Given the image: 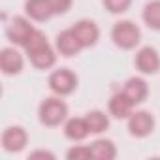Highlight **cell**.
I'll return each mask as SVG.
<instances>
[{"mask_svg": "<svg viewBox=\"0 0 160 160\" xmlns=\"http://www.w3.org/2000/svg\"><path fill=\"white\" fill-rule=\"evenodd\" d=\"M25 53L30 60V64L38 70H49L55 66L57 62V51L51 47V43L47 42V36L42 30H34V34L28 38V42L25 43Z\"/></svg>", "mask_w": 160, "mask_h": 160, "instance_id": "1", "label": "cell"}, {"mask_svg": "<svg viewBox=\"0 0 160 160\" xmlns=\"http://www.w3.org/2000/svg\"><path fill=\"white\" fill-rule=\"evenodd\" d=\"M38 119L43 126H49V128H55V126H60L62 122H66L68 106L62 100V96L55 94V96L45 98L38 108Z\"/></svg>", "mask_w": 160, "mask_h": 160, "instance_id": "2", "label": "cell"}, {"mask_svg": "<svg viewBox=\"0 0 160 160\" xmlns=\"http://www.w3.org/2000/svg\"><path fill=\"white\" fill-rule=\"evenodd\" d=\"M111 40H113V43L119 49L130 51V49H134L139 43L141 30H139V27L134 21L122 19V21H117L113 25V28H111Z\"/></svg>", "mask_w": 160, "mask_h": 160, "instance_id": "3", "label": "cell"}, {"mask_svg": "<svg viewBox=\"0 0 160 160\" xmlns=\"http://www.w3.org/2000/svg\"><path fill=\"white\" fill-rule=\"evenodd\" d=\"M77 83H79V79H77V75L70 68H58V70H55L49 75V81H47L51 92L57 94V96H70L77 89Z\"/></svg>", "mask_w": 160, "mask_h": 160, "instance_id": "4", "label": "cell"}, {"mask_svg": "<svg viewBox=\"0 0 160 160\" xmlns=\"http://www.w3.org/2000/svg\"><path fill=\"white\" fill-rule=\"evenodd\" d=\"M126 122H128V132H130V136H134V138H147V136H151L152 130H154V117H152V113L147 111V109L134 111V113L126 119Z\"/></svg>", "mask_w": 160, "mask_h": 160, "instance_id": "5", "label": "cell"}, {"mask_svg": "<svg viewBox=\"0 0 160 160\" xmlns=\"http://www.w3.org/2000/svg\"><path fill=\"white\" fill-rule=\"evenodd\" d=\"M134 64L136 70L143 75H154L160 72V55L154 47L145 45L141 49H138L136 57H134Z\"/></svg>", "mask_w": 160, "mask_h": 160, "instance_id": "6", "label": "cell"}, {"mask_svg": "<svg viewBox=\"0 0 160 160\" xmlns=\"http://www.w3.org/2000/svg\"><path fill=\"white\" fill-rule=\"evenodd\" d=\"M32 19H28V17H13L12 19V23L8 25V28H6V36H8V40L13 43V45H21V47H25V43L28 42V38L34 34V27H32V23H30Z\"/></svg>", "mask_w": 160, "mask_h": 160, "instance_id": "7", "label": "cell"}, {"mask_svg": "<svg viewBox=\"0 0 160 160\" xmlns=\"http://www.w3.org/2000/svg\"><path fill=\"white\" fill-rule=\"evenodd\" d=\"M75 34V38L79 40V43L83 45V49L87 47H94L100 40V28L94 21L91 19H81V21H77L73 27H70Z\"/></svg>", "mask_w": 160, "mask_h": 160, "instance_id": "8", "label": "cell"}, {"mask_svg": "<svg viewBox=\"0 0 160 160\" xmlns=\"http://www.w3.org/2000/svg\"><path fill=\"white\" fill-rule=\"evenodd\" d=\"M28 143V134L23 126H8L2 132V147L6 152H21Z\"/></svg>", "mask_w": 160, "mask_h": 160, "instance_id": "9", "label": "cell"}, {"mask_svg": "<svg viewBox=\"0 0 160 160\" xmlns=\"http://www.w3.org/2000/svg\"><path fill=\"white\" fill-rule=\"evenodd\" d=\"M25 60L15 47H4L0 51V70L4 75H17L23 72Z\"/></svg>", "mask_w": 160, "mask_h": 160, "instance_id": "10", "label": "cell"}, {"mask_svg": "<svg viewBox=\"0 0 160 160\" xmlns=\"http://www.w3.org/2000/svg\"><path fill=\"white\" fill-rule=\"evenodd\" d=\"M55 47H57V51L62 57H75L79 51L83 49V45L79 43V40L75 38V34H73L72 28H66V30H62V32L57 34Z\"/></svg>", "mask_w": 160, "mask_h": 160, "instance_id": "11", "label": "cell"}, {"mask_svg": "<svg viewBox=\"0 0 160 160\" xmlns=\"http://www.w3.org/2000/svg\"><path fill=\"white\" fill-rule=\"evenodd\" d=\"M134 108H136V104H134L122 91H121V92H115V94L109 98V106H108L109 115L115 117V119H128V117L134 113Z\"/></svg>", "mask_w": 160, "mask_h": 160, "instance_id": "12", "label": "cell"}, {"mask_svg": "<svg viewBox=\"0 0 160 160\" xmlns=\"http://www.w3.org/2000/svg\"><path fill=\"white\" fill-rule=\"evenodd\" d=\"M122 92L138 106V104H143L147 100V96H149V85H147V81H145L143 77L134 75V77H130L128 81L124 83Z\"/></svg>", "mask_w": 160, "mask_h": 160, "instance_id": "13", "label": "cell"}, {"mask_svg": "<svg viewBox=\"0 0 160 160\" xmlns=\"http://www.w3.org/2000/svg\"><path fill=\"white\" fill-rule=\"evenodd\" d=\"M64 136H66L70 141H83L87 136H91L87 119H85V117H72V119H66V122H64Z\"/></svg>", "mask_w": 160, "mask_h": 160, "instance_id": "14", "label": "cell"}, {"mask_svg": "<svg viewBox=\"0 0 160 160\" xmlns=\"http://www.w3.org/2000/svg\"><path fill=\"white\" fill-rule=\"evenodd\" d=\"M25 13L28 19L38 21V23H43L53 17L49 0H25Z\"/></svg>", "mask_w": 160, "mask_h": 160, "instance_id": "15", "label": "cell"}, {"mask_svg": "<svg viewBox=\"0 0 160 160\" xmlns=\"http://www.w3.org/2000/svg\"><path fill=\"white\" fill-rule=\"evenodd\" d=\"M91 149H92V158H96V160H113L117 156L115 143L111 139H106V138L94 139L91 143Z\"/></svg>", "mask_w": 160, "mask_h": 160, "instance_id": "16", "label": "cell"}, {"mask_svg": "<svg viewBox=\"0 0 160 160\" xmlns=\"http://www.w3.org/2000/svg\"><path fill=\"white\" fill-rule=\"evenodd\" d=\"M143 23L151 28V30H158L160 32V0H151L143 8Z\"/></svg>", "mask_w": 160, "mask_h": 160, "instance_id": "17", "label": "cell"}, {"mask_svg": "<svg viewBox=\"0 0 160 160\" xmlns=\"http://www.w3.org/2000/svg\"><path fill=\"white\" fill-rule=\"evenodd\" d=\"M85 119H87V124H89L91 134H102V132H106L109 128V117L104 111H100V109L89 111L85 115Z\"/></svg>", "mask_w": 160, "mask_h": 160, "instance_id": "18", "label": "cell"}, {"mask_svg": "<svg viewBox=\"0 0 160 160\" xmlns=\"http://www.w3.org/2000/svg\"><path fill=\"white\" fill-rule=\"evenodd\" d=\"M68 160H91L92 158V149L91 145H73L66 151Z\"/></svg>", "mask_w": 160, "mask_h": 160, "instance_id": "19", "label": "cell"}, {"mask_svg": "<svg viewBox=\"0 0 160 160\" xmlns=\"http://www.w3.org/2000/svg\"><path fill=\"white\" fill-rule=\"evenodd\" d=\"M102 4H104V8H106L109 13L121 15V13H124V12L130 10L132 0H102Z\"/></svg>", "mask_w": 160, "mask_h": 160, "instance_id": "20", "label": "cell"}, {"mask_svg": "<svg viewBox=\"0 0 160 160\" xmlns=\"http://www.w3.org/2000/svg\"><path fill=\"white\" fill-rule=\"evenodd\" d=\"M73 0H49V6L53 10V15H64L70 12Z\"/></svg>", "mask_w": 160, "mask_h": 160, "instance_id": "21", "label": "cell"}, {"mask_svg": "<svg viewBox=\"0 0 160 160\" xmlns=\"http://www.w3.org/2000/svg\"><path fill=\"white\" fill-rule=\"evenodd\" d=\"M28 158H49V160H55V154L51 152V151H34V152H30L28 154Z\"/></svg>", "mask_w": 160, "mask_h": 160, "instance_id": "22", "label": "cell"}]
</instances>
